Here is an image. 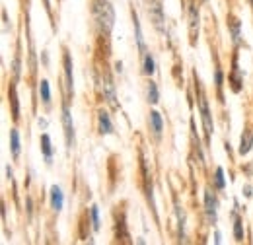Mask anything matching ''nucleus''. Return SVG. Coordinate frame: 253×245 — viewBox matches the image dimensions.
<instances>
[{
  "mask_svg": "<svg viewBox=\"0 0 253 245\" xmlns=\"http://www.w3.org/2000/svg\"><path fill=\"white\" fill-rule=\"evenodd\" d=\"M201 113H203V121H205V132H207V142L211 140V132H212V121H211V113H209V105L207 99L201 97Z\"/></svg>",
  "mask_w": 253,
  "mask_h": 245,
  "instance_id": "f257e3e1",
  "label": "nucleus"
},
{
  "mask_svg": "<svg viewBox=\"0 0 253 245\" xmlns=\"http://www.w3.org/2000/svg\"><path fill=\"white\" fill-rule=\"evenodd\" d=\"M99 16H101V24L105 22V30H111V24H113V10L107 2H103L99 8H97Z\"/></svg>",
  "mask_w": 253,
  "mask_h": 245,
  "instance_id": "f03ea898",
  "label": "nucleus"
},
{
  "mask_svg": "<svg viewBox=\"0 0 253 245\" xmlns=\"http://www.w3.org/2000/svg\"><path fill=\"white\" fill-rule=\"evenodd\" d=\"M99 130H101L103 134H109V132L113 130V124H111L109 115H107L105 111H99Z\"/></svg>",
  "mask_w": 253,
  "mask_h": 245,
  "instance_id": "7ed1b4c3",
  "label": "nucleus"
},
{
  "mask_svg": "<svg viewBox=\"0 0 253 245\" xmlns=\"http://www.w3.org/2000/svg\"><path fill=\"white\" fill-rule=\"evenodd\" d=\"M51 203H53V208L55 210H61L63 208V193L59 187H53L51 189Z\"/></svg>",
  "mask_w": 253,
  "mask_h": 245,
  "instance_id": "20e7f679",
  "label": "nucleus"
},
{
  "mask_svg": "<svg viewBox=\"0 0 253 245\" xmlns=\"http://www.w3.org/2000/svg\"><path fill=\"white\" fill-rule=\"evenodd\" d=\"M64 132H66V142L72 144V138H74V132H72V121H70V113L68 109L64 107Z\"/></svg>",
  "mask_w": 253,
  "mask_h": 245,
  "instance_id": "39448f33",
  "label": "nucleus"
},
{
  "mask_svg": "<svg viewBox=\"0 0 253 245\" xmlns=\"http://www.w3.org/2000/svg\"><path fill=\"white\" fill-rule=\"evenodd\" d=\"M197 26H199V16H197V10L191 8V41L195 43V37H197Z\"/></svg>",
  "mask_w": 253,
  "mask_h": 245,
  "instance_id": "423d86ee",
  "label": "nucleus"
},
{
  "mask_svg": "<svg viewBox=\"0 0 253 245\" xmlns=\"http://www.w3.org/2000/svg\"><path fill=\"white\" fill-rule=\"evenodd\" d=\"M253 142V134L252 132H246V136H242V146H240V154H248L252 148Z\"/></svg>",
  "mask_w": 253,
  "mask_h": 245,
  "instance_id": "0eeeda50",
  "label": "nucleus"
},
{
  "mask_svg": "<svg viewBox=\"0 0 253 245\" xmlns=\"http://www.w3.org/2000/svg\"><path fill=\"white\" fill-rule=\"evenodd\" d=\"M150 121H152V128H154V132L160 134V132H162V117H160V113L152 111V113H150Z\"/></svg>",
  "mask_w": 253,
  "mask_h": 245,
  "instance_id": "6e6552de",
  "label": "nucleus"
},
{
  "mask_svg": "<svg viewBox=\"0 0 253 245\" xmlns=\"http://www.w3.org/2000/svg\"><path fill=\"white\" fill-rule=\"evenodd\" d=\"M10 138H12V154L18 156V154H20V138H18V130H12V132H10Z\"/></svg>",
  "mask_w": 253,
  "mask_h": 245,
  "instance_id": "1a4fd4ad",
  "label": "nucleus"
},
{
  "mask_svg": "<svg viewBox=\"0 0 253 245\" xmlns=\"http://www.w3.org/2000/svg\"><path fill=\"white\" fill-rule=\"evenodd\" d=\"M10 99H12V113H14V119H18V117H20V115H18L20 109H18V97H16V90H14V88L10 90Z\"/></svg>",
  "mask_w": 253,
  "mask_h": 245,
  "instance_id": "9d476101",
  "label": "nucleus"
},
{
  "mask_svg": "<svg viewBox=\"0 0 253 245\" xmlns=\"http://www.w3.org/2000/svg\"><path fill=\"white\" fill-rule=\"evenodd\" d=\"M205 201H207V212H209V216H212V218H214V199H212V195H211V193H207Z\"/></svg>",
  "mask_w": 253,
  "mask_h": 245,
  "instance_id": "9b49d317",
  "label": "nucleus"
},
{
  "mask_svg": "<svg viewBox=\"0 0 253 245\" xmlns=\"http://www.w3.org/2000/svg\"><path fill=\"white\" fill-rule=\"evenodd\" d=\"M64 68H66V76H68V84L72 86V64H70V57L64 55Z\"/></svg>",
  "mask_w": 253,
  "mask_h": 245,
  "instance_id": "f8f14e48",
  "label": "nucleus"
},
{
  "mask_svg": "<svg viewBox=\"0 0 253 245\" xmlns=\"http://www.w3.org/2000/svg\"><path fill=\"white\" fill-rule=\"evenodd\" d=\"M41 144H43V152H45V156L49 158V156H51V140H49L47 134L41 136Z\"/></svg>",
  "mask_w": 253,
  "mask_h": 245,
  "instance_id": "ddd939ff",
  "label": "nucleus"
},
{
  "mask_svg": "<svg viewBox=\"0 0 253 245\" xmlns=\"http://www.w3.org/2000/svg\"><path fill=\"white\" fill-rule=\"evenodd\" d=\"M41 97H43V101L47 103L49 101V97H51V93H49V82L47 80H43L41 82Z\"/></svg>",
  "mask_w": 253,
  "mask_h": 245,
  "instance_id": "4468645a",
  "label": "nucleus"
},
{
  "mask_svg": "<svg viewBox=\"0 0 253 245\" xmlns=\"http://www.w3.org/2000/svg\"><path fill=\"white\" fill-rule=\"evenodd\" d=\"M144 72L146 74H152L154 72V61H152L150 55H146V59H144Z\"/></svg>",
  "mask_w": 253,
  "mask_h": 245,
  "instance_id": "2eb2a0df",
  "label": "nucleus"
},
{
  "mask_svg": "<svg viewBox=\"0 0 253 245\" xmlns=\"http://www.w3.org/2000/svg\"><path fill=\"white\" fill-rule=\"evenodd\" d=\"M148 99H150L152 103L158 101V88H156V84H152V82H150V90H148Z\"/></svg>",
  "mask_w": 253,
  "mask_h": 245,
  "instance_id": "dca6fc26",
  "label": "nucleus"
},
{
  "mask_svg": "<svg viewBox=\"0 0 253 245\" xmlns=\"http://www.w3.org/2000/svg\"><path fill=\"white\" fill-rule=\"evenodd\" d=\"M234 234H236V240H244V230H242V220H236V226H234Z\"/></svg>",
  "mask_w": 253,
  "mask_h": 245,
  "instance_id": "f3484780",
  "label": "nucleus"
},
{
  "mask_svg": "<svg viewBox=\"0 0 253 245\" xmlns=\"http://www.w3.org/2000/svg\"><path fill=\"white\" fill-rule=\"evenodd\" d=\"M216 185H218V187H224V173H222V169L220 167H218V169H216Z\"/></svg>",
  "mask_w": 253,
  "mask_h": 245,
  "instance_id": "a211bd4d",
  "label": "nucleus"
},
{
  "mask_svg": "<svg viewBox=\"0 0 253 245\" xmlns=\"http://www.w3.org/2000/svg\"><path fill=\"white\" fill-rule=\"evenodd\" d=\"M92 220H94V228L97 230L99 228V218H97V208H92Z\"/></svg>",
  "mask_w": 253,
  "mask_h": 245,
  "instance_id": "6ab92c4d",
  "label": "nucleus"
},
{
  "mask_svg": "<svg viewBox=\"0 0 253 245\" xmlns=\"http://www.w3.org/2000/svg\"><path fill=\"white\" fill-rule=\"evenodd\" d=\"M216 84H218V88L222 86V74L220 72H216Z\"/></svg>",
  "mask_w": 253,
  "mask_h": 245,
  "instance_id": "aec40b11",
  "label": "nucleus"
},
{
  "mask_svg": "<svg viewBox=\"0 0 253 245\" xmlns=\"http://www.w3.org/2000/svg\"><path fill=\"white\" fill-rule=\"evenodd\" d=\"M47 2H49V0H45V4H47Z\"/></svg>",
  "mask_w": 253,
  "mask_h": 245,
  "instance_id": "412c9836",
  "label": "nucleus"
},
{
  "mask_svg": "<svg viewBox=\"0 0 253 245\" xmlns=\"http://www.w3.org/2000/svg\"><path fill=\"white\" fill-rule=\"evenodd\" d=\"M252 2H253V0H252Z\"/></svg>",
  "mask_w": 253,
  "mask_h": 245,
  "instance_id": "4be33fe9",
  "label": "nucleus"
}]
</instances>
